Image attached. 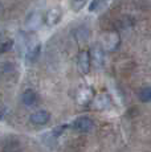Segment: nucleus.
I'll use <instances>...</instances> for the list:
<instances>
[{"label":"nucleus","mask_w":151,"mask_h":152,"mask_svg":"<svg viewBox=\"0 0 151 152\" xmlns=\"http://www.w3.org/2000/svg\"><path fill=\"white\" fill-rule=\"evenodd\" d=\"M93 95H94V93H93L92 87H81L77 93V102L80 104H86L93 99Z\"/></svg>","instance_id":"nucleus-6"},{"label":"nucleus","mask_w":151,"mask_h":152,"mask_svg":"<svg viewBox=\"0 0 151 152\" xmlns=\"http://www.w3.org/2000/svg\"><path fill=\"white\" fill-rule=\"evenodd\" d=\"M93 126H94V123L88 116H80V118L76 119L73 123V127L80 132H89L93 128Z\"/></svg>","instance_id":"nucleus-4"},{"label":"nucleus","mask_w":151,"mask_h":152,"mask_svg":"<svg viewBox=\"0 0 151 152\" xmlns=\"http://www.w3.org/2000/svg\"><path fill=\"white\" fill-rule=\"evenodd\" d=\"M74 1H86V0H74Z\"/></svg>","instance_id":"nucleus-15"},{"label":"nucleus","mask_w":151,"mask_h":152,"mask_svg":"<svg viewBox=\"0 0 151 152\" xmlns=\"http://www.w3.org/2000/svg\"><path fill=\"white\" fill-rule=\"evenodd\" d=\"M21 102L25 106H32V104H34V102H36V93L31 89L25 90L21 95Z\"/></svg>","instance_id":"nucleus-10"},{"label":"nucleus","mask_w":151,"mask_h":152,"mask_svg":"<svg viewBox=\"0 0 151 152\" xmlns=\"http://www.w3.org/2000/svg\"><path fill=\"white\" fill-rule=\"evenodd\" d=\"M0 10H1V4H0Z\"/></svg>","instance_id":"nucleus-16"},{"label":"nucleus","mask_w":151,"mask_h":152,"mask_svg":"<svg viewBox=\"0 0 151 152\" xmlns=\"http://www.w3.org/2000/svg\"><path fill=\"white\" fill-rule=\"evenodd\" d=\"M92 61H94L98 66H101L103 64V60H105V50H103L102 45L100 44H95L92 49V54H90Z\"/></svg>","instance_id":"nucleus-7"},{"label":"nucleus","mask_w":151,"mask_h":152,"mask_svg":"<svg viewBox=\"0 0 151 152\" xmlns=\"http://www.w3.org/2000/svg\"><path fill=\"white\" fill-rule=\"evenodd\" d=\"M139 99L144 103L150 102L151 99V87H143V89L139 91Z\"/></svg>","instance_id":"nucleus-13"},{"label":"nucleus","mask_w":151,"mask_h":152,"mask_svg":"<svg viewBox=\"0 0 151 152\" xmlns=\"http://www.w3.org/2000/svg\"><path fill=\"white\" fill-rule=\"evenodd\" d=\"M73 34H74V39L77 40L78 42H85L86 40L89 39V34H90V31H89L86 27H78L77 29H74V32H73Z\"/></svg>","instance_id":"nucleus-9"},{"label":"nucleus","mask_w":151,"mask_h":152,"mask_svg":"<svg viewBox=\"0 0 151 152\" xmlns=\"http://www.w3.org/2000/svg\"><path fill=\"white\" fill-rule=\"evenodd\" d=\"M90 64H92V58H90V53L88 50H81L77 56V65L78 69L82 74L90 72Z\"/></svg>","instance_id":"nucleus-1"},{"label":"nucleus","mask_w":151,"mask_h":152,"mask_svg":"<svg viewBox=\"0 0 151 152\" xmlns=\"http://www.w3.org/2000/svg\"><path fill=\"white\" fill-rule=\"evenodd\" d=\"M119 34L117 32H109V33L105 34L103 37V46L107 49V50H117V48L119 46Z\"/></svg>","instance_id":"nucleus-3"},{"label":"nucleus","mask_w":151,"mask_h":152,"mask_svg":"<svg viewBox=\"0 0 151 152\" xmlns=\"http://www.w3.org/2000/svg\"><path fill=\"white\" fill-rule=\"evenodd\" d=\"M40 49H41V45H40V42H32L31 45H28L27 48V52H25V56H27V58L29 61H36L37 57H39L40 54Z\"/></svg>","instance_id":"nucleus-8"},{"label":"nucleus","mask_w":151,"mask_h":152,"mask_svg":"<svg viewBox=\"0 0 151 152\" xmlns=\"http://www.w3.org/2000/svg\"><path fill=\"white\" fill-rule=\"evenodd\" d=\"M13 45V41L11 39H3L0 40V53H4V52H8Z\"/></svg>","instance_id":"nucleus-14"},{"label":"nucleus","mask_w":151,"mask_h":152,"mask_svg":"<svg viewBox=\"0 0 151 152\" xmlns=\"http://www.w3.org/2000/svg\"><path fill=\"white\" fill-rule=\"evenodd\" d=\"M49 119H51V114L45 110H40V111H36L33 113L32 115L29 116V121L31 123L33 124H39V126H43L45 123H48Z\"/></svg>","instance_id":"nucleus-5"},{"label":"nucleus","mask_w":151,"mask_h":152,"mask_svg":"<svg viewBox=\"0 0 151 152\" xmlns=\"http://www.w3.org/2000/svg\"><path fill=\"white\" fill-rule=\"evenodd\" d=\"M110 104V99L107 95H100L97 99H95V107L97 109H106V107H109Z\"/></svg>","instance_id":"nucleus-12"},{"label":"nucleus","mask_w":151,"mask_h":152,"mask_svg":"<svg viewBox=\"0 0 151 152\" xmlns=\"http://www.w3.org/2000/svg\"><path fill=\"white\" fill-rule=\"evenodd\" d=\"M110 1L111 0H93L89 5V11L90 12H98V11L103 10L106 5H109Z\"/></svg>","instance_id":"nucleus-11"},{"label":"nucleus","mask_w":151,"mask_h":152,"mask_svg":"<svg viewBox=\"0 0 151 152\" xmlns=\"http://www.w3.org/2000/svg\"><path fill=\"white\" fill-rule=\"evenodd\" d=\"M61 17H62V11L59 7H53L45 13L44 16V23L48 27H54L60 23Z\"/></svg>","instance_id":"nucleus-2"}]
</instances>
